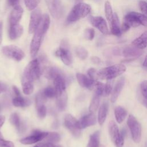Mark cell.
I'll return each instance as SVG.
<instances>
[{
  "instance_id": "cell-1",
  "label": "cell",
  "mask_w": 147,
  "mask_h": 147,
  "mask_svg": "<svg viewBox=\"0 0 147 147\" xmlns=\"http://www.w3.org/2000/svg\"><path fill=\"white\" fill-rule=\"evenodd\" d=\"M49 25V17L47 14H44L42 16L40 22L34 32V35L31 41L30 51L32 57H35L37 54L44 36L48 30Z\"/></svg>"
},
{
  "instance_id": "cell-2",
  "label": "cell",
  "mask_w": 147,
  "mask_h": 147,
  "mask_svg": "<svg viewBox=\"0 0 147 147\" xmlns=\"http://www.w3.org/2000/svg\"><path fill=\"white\" fill-rule=\"evenodd\" d=\"M141 25L147 26V17L139 13L130 12L123 18L121 31L126 32L130 28H136Z\"/></svg>"
},
{
  "instance_id": "cell-3",
  "label": "cell",
  "mask_w": 147,
  "mask_h": 147,
  "mask_svg": "<svg viewBox=\"0 0 147 147\" xmlns=\"http://www.w3.org/2000/svg\"><path fill=\"white\" fill-rule=\"evenodd\" d=\"M126 70V68L123 64H117L97 71V78L98 79L111 80L123 74Z\"/></svg>"
},
{
  "instance_id": "cell-4",
  "label": "cell",
  "mask_w": 147,
  "mask_h": 147,
  "mask_svg": "<svg viewBox=\"0 0 147 147\" xmlns=\"http://www.w3.org/2000/svg\"><path fill=\"white\" fill-rule=\"evenodd\" d=\"M40 62L37 59L31 61L25 67L22 78V82L33 83L38 79L41 75Z\"/></svg>"
},
{
  "instance_id": "cell-5",
  "label": "cell",
  "mask_w": 147,
  "mask_h": 147,
  "mask_svg": "<svg viewBox=\"0 0 147 147\" xmlns=\"http://www.w3.org/2000/svg\"><path fill=\"white\" fill-rule=\"evenodd\" d=\"M91 6L87 3H79L71 9L67 18L68 23L75 22L86 17L91 12Z\"/></svg>"
},
{
  "instance_id": "cell-6",
  "label": "cell",
  "mask_w": 147,
  "mask_h": 147,
  "mask_svg": "<svg viewBox=\"0 0 147 147\" xmlns=\"http://www.w3.org/2000/svg\"><path fill=\"white\" fill-rule=\"evenodd\" d=\"M127 125L130 129L133 141L136 144L139 143L142 134L141 124L133 115L130 114L127 120Z\"/></svg>"
},
{
  "instance_id": "cell-7",
  "label": "cell",
  "mask_w": 147,
  "mask_h": 147,
  "mask_svg": "<svg viewBox=\"0 0 147 147\" xmlns=\"http://www.w3.org/2000/svg\"><path fill=\"white\" fill-rule=\"evenodd\" d=\"M109 132L112 142L116 147H122L124 144V139L120 133L117 124L111 121L109 123Z\"/></svg>"
},
{
  "instance_id": "cell-8",
  "label": "cell",
  "mask_w": 147,
  "mask_h": 147,
  "mask_svg": "<svg viewBox=\"0 0 147 147\" xmlns=\"http://www.w3.org/2000/svg\"><path fill=\"white\" fill-rule=\"evenodd\" d=\"M3 53L7 57L16 61H20L25 57V53L19 47L14 45H6L2 48Z\"/></svg>"
},
{
  "instance_id": "cell-9",
  "label": "cell",
  "mask_w": 147,
  "mask_h": 147,
  "mask_svg": "<svg viewBox=\"0 0 147 147\" xmlns=\"http://www.w3.org/2000/svg\"><path fill=\"white\" fill-rule=\"evenodd\" d=\"M47 6L52 16L56 19L60 18L63 14V7L61 0H45Z\"/></svg>"
},
{
  "instance_id": "cell-10",
  "label": "cell",
  "mask_w": 147,
  "mask_h": 147,
  "mask_svg": "<svg viewBox=\"0 0 147 147\" xmlns=\"http://www.w3.org/2000/svg\"><path fill=\"white\" fill-rule=\"evenodd\" d=\"M55 55L59 57L63 63L69 65L72 63V56L68 48V42L66 41H61L60 48L56 51Z\"/></svg>"
},
{
  "instance_id": "cell-11",
  "label": "cell",
  "mask_w": 147,
  "mask_h": 147,
  "mask_svg": "<svg viewBox=\"0 0 147 147\" xmlns=\"http://www.w3.org/2000/svg\"><path fill=\"white\" fill-rule=\"evenodd\" d=\"M65 126L75 137L80 136L81 131L78 125V120L71 114H67L64 119Z\"/></svg>"
},
{
  "instance_id": "cell-12",
  "label": "cell",
  "mask_w": 147,
  "mask_h": 147,
  "mask_svg": "<svg viewBox=\"0 0 147 147\" xmlns=\"http://www.w3.org/2000/svg\"><path fill=\"white\" fill-rule=\"evenodd\" d=\"M48 133V132L46 131L34 130L31 135L21 139L20 142L25 145L33 144L44 140L47 136Z\"/></svg>"
},
{
  "instance_id": "cell-13",
  "label": "cell",
  "mask_w": 147,
  "mask_h": 147,
  "mask_svg": "<svg viewBox=\"0 0 147 147\" xmlns=\"http://www.w3.org/2000/svg\"><path fill=\"white\" fill-rule=\"evenodd\" d=\"M41 11L39 9H34L32 12L29 25V32L33 33L38 27L41 20Z\"/></svg>"
},
{
  "instance_id": "cell-14",
  "label": "cell",
  "mask_w": 147,
  "mask_h": 147,
  "mask_svg": "<svg viewBox=\"0 0 147 147\" xmlns=\"http://www.w3.org/2000/svg\"><path fill=\"white\" fill-rule=\"evenodd\" d=\"M91 24L93 26L97 28L103 34H107L109 33L108 28L105 20L100 16L91 17L90 18Z\"/></svg>"
},
{
  "instance_id": "cell-15",
  "label": "cell",
  "mask_w": 147,
  "mask_h": 147,
  "mask_svg": "<svg viewBox=\"0 0 147 147\" xmlns=\"http://www.w3.org/2000/svg\"><path fill=\"white\" fill-rule=\"evenodd\" d=\"M55 89L56 91V97L60 96L64 94L65 92V80L64 78L63 74L59 75L53 79Z\"/></svg>"
},
{
  "instance_id": "cell-16",
  "label": "cell",
  "mask_w": 147,
  "mask_h": 147,
  "mask_svg": "<svg viewBox=\"0 0 147 147\" xmlns=\"http://www.w3.org/2000/svg\"><path fill=\"white\" fill-rule=\"evenodd\" d=\"M96 122V116L94 113H90L82 117L78 120V125L80 129L94 125Z\"/></svg>"
},
{
  "instance_id": "cell-17",
  "label": "cell",
  "mask_w": 147,
  "mask_h": 147,
  "mask_svg": "<svg viewBox=\"0 0 147 147\" xmlns=\"http://www.w3.org/2000/svg\"><path fill=\"white\" fill-rule=\"evenodd\" d=\"M76 78L80 86L88 89L94 88L95 80L91 79L89 77L81 73H78L76 74Z\"/></svg>"
},
{
  "instance_id": "cell-18",
  "label": "cell",
  "mask_w": 147,
  "mask_h": 147,
  "mask_svg": "<svg viewBox=\"0 0 147 147\" xmlns=\"http://www.w3.org/2000/svg\"><path fill=\"white\" fill-rule=\"evenodd\" d=\"M23 9L19 5H17L14 7V9L11 12L9 22L10 25H14L16 24H19L20 21L23 14Z\"/></svg>"
},
{
  "instance_id": "cell-19",
  "label": "cell",
  "mask_w": 147,
  "mask_h": 147,
  "mask_svg": "<svg viewBox=\"0 0 147 147\" xmlns=\"http://www.w3.org/2000/svg\"><path fill=\"white\" fill-rule=\"evenodd\" d=\"M125 78L122 77L115 84L114 88H113L112 92H111V98L110 100L112 103H114L117 98H118L123 86L125 84Z\"/></svg>"
},
{
  "instance_id": "cell-20",
  "label": "cell",
  "mask_w": 147,
  "mask_h": 147,
  "mask_svg": "<svg viewBox=\"0 0 147 147\" xmlns=\"http://www.w3.org/2000/svg\"><path fill=\"white\" fill-rule=\"evenodd\" d=\"M23 27L20 24L10 25L9 37L11 40H16L20 37L23 33Z\"/></svg>"
},
{
  "instance_id": "cell-21",
  "label": "cell",
  "mask_w": 147,
  "mask_h": 147,
  "mask_svg": "<svg viewBox=\"0 0 147 147\" xmlns=\"http://www.w3.org/2000/svg\"><path fill=\"white\" fill-rule=\"evenodd\" d=\"M122 53L125 57L133 58L140 56L142 52L141 49H138L132 45V46H129L124 48Z\"/></svg>"
},
{
  "instance_id": "cell-22",
  "label": "cell",
  "mask_w": 147,
  "mask_h": 147,
  "mask_svg": "<svg viewBox=\"0 0 147 147\" xmlns=\"http://www.w3.org/2000/svg\"><path fill=\"white\" fill-rule=\"evenodd\" d=\"M111 32L113 34L119 37L121 35V29L119 26V20L117 13H114L113 18L111 22Z\"/></svg>"
},
{
  "instance_id": "cell-23",
  "label": "cell",
  "mask_w": 147,
  "mask_h": 147,
  "mask_svg": "<svg viewBox=\"0 0 147 147\" xmlns=\"http://www.w3.org/2000/svg\"><path fill=\"white\" fill-rule=\"evenodd\" d=\"M132 45L140 49L145 48L147 47V31L134 40L132 42Z\"/></svg>"
},
{
  "instance_id": "cell-24",
  "label": "cell",
  "mask_w": 147,
  "mask_h": 147,
  "mask_svg": "<svg viewBox=\"0 0 147 147\" xmlns=\"http://www.w3.org/2000/svg\"><path fill=\"white\" fill-rule=\"evenodd\" d=\"M108 110L109 104L107 102L103 103L100 106L98 115V121L100 125H102L105 122L108 113Z\"/></svg>"
},
{
  "instance_id": "cell-25",
  "label": "cell",
  "mask_w": 147,
  "mask_h": 147,
  "mask_svg": "<svg viewBox=\"0 0 147 147\" xmlns=\"http://www.w3.org/2000/svg\"><path fill=\"white\" fill-rule=\"evenodd\" d=\"M139 94L141 103L147 108V80H144L141 83Z\"/></svg>"
},
{
  "instance_id": "cell-26",
  "label": "cell",
  "mask_w": 147,
  "mask_h": 147,
  "mask_svg": "<svg viewBox=\"0 0 147 147\" xmlns=\"http://www.w3.org/2000/svg\"><path fill=\"white\" fill-rule=\"evenodd\" d=\"M127 111L123 107L118 106L114 109V115L115 119L118 123H122L127 116Z\"/></svg>"
},
{
  "instance_id": "cell-27",
  "label": "cell",
  "mask_w": 147,
  "mask_h": 147,
  "mask_svg": "<svg viewBox=\"0 0 147 147\" xmlns=\"http://www.w3.org/2000/svg\"><path fill=\"white\" fill-rule=\"evenodd\" d=\"M12 102L14 106L21 107L28 106L30 104V101L28 98H25L21 95H16V96L13 98Z\"/></svg>"
},
{
  "instance_id": "cell-28",
  "label": "cell",
  "mask_w": 147,
  "mask_h": 147,
  "mask_svg": "<svg viewBox=\"0 0 147 147\" xmlns=\"http://www.w3.org/2000/svg\"><path fill=\"white\" fill-rule=\"evenodd\" d=\"M62 74L63 73L61 72V71L59 69L53 67H48L45 69V71H44L45 76L49 79H53V80L57 76Z\"/></svg>"
},
{
  "instance_id": "cell-29",
  "label": "cell",
  "mask_w": 147,
  "mask_h": 147,
  "mask_svg": "<svg viewBox=\"0 0 147 147\" xmlns=\"http://www.w3.org/2000/svg\"><path fill=\"white\" fill-rule=\"evenodd\" d=\"M100 144V131H96L90 137L87 147H99Z\"/></svg>"
},
{
  "instance_id": "cell-30",
  "label": "cell",
  "mask_w": 147,
  "mask_h": 147,
  "mask_svg": "<svg viewBox=\"0 0 147 147\" xmlns=\"http://www.w3.org/2000/svg\"><path fill=\"white\" fill-rule=\"evenodd\" d=\"M100 96V95L96 93H95V94L94 95L89 107V111H90V113H94L97 110L99 105Z\"/></svg>"
},
{
  "instance_id": "cell-31",
  "label": "cell",
  "mask_w": 147,
  "mask_h": 147,
  "mask_svg": "<svg viewBox=\"0 0 147 147\" xmlns=\"http://www.w3.org/2000/svg\"><path fill=\"white\" fill-rule=\"evenodd\" d=\"M67 103V93L56 98V106L58 109L60 111L64 110L66 107Z\"/></svg>"
},
{
  "instance_id": "cell-32",
  "label": "cell",
  "mask_w": 147,
  "mask_h": 147,
  "mask_svg": "<svg viewBox=\"0 0 147 147\" xmlns=\"http://www.w3.org/2000/svg\"><path fill=\"white\" fill-rule=\"evenodd\" d=\"M44 140H45V142L55 144L60 141V136L56 132H49Z\"/></svg>"
},
{
  "instance_id": "cell-33",
  "label": "cell",
  "mask_w": 147,
  "mask_h": 147,
  "mask_svg": "<svg viewBox=\"0 0 147 147\" xmlns=\"http://www.w3.org/2000/svg\"><path fill=\"white\" fill-rule=\"evenodd\" d=\"M9 120L10 123L13 125H14L18 130H20L21 129V124L20 119L17 113H13L10 115Z\"/></svg>"
},
{
  "instance_id": "cell-34",
  "label": "cell",
  "mask_w": 147,
  "mask_h": 147,
  "mask_svg": "<svg viewBox=\"0 0 147 147\" xmlns=\"http://www.w3.org/2000/svg\"><path fill=\"white\" fill-rule=\"evenodd\" d=\"M105 15L107 20L110 23L113 20L114 14L113 13V10H112L111 4L109 1H106L105 2Z\"/></svg>"
},
{
  "instance_id": "cell-35",
  "label": "cell",
  "mask_w": 147,
  "mask_h": 147,
  "mask_svg": "<svg viewBox=\"0 0 147 147\" xmlns=\"http://www.w3.org/2000/svg\"><path fill=\"white\" fill-rule=\"evenodd\" d=\"M75 52L77 56L82 60L86 59L88 56L87 51L84 48L80 46L76 47L75 49Z\"/></svg>"
},
{
  "instance_id": "cell-36",
  "label": "cell",
  "mask_w": 147,
  "mask_h": 147,
  "mask_svg": "<svg viewBox=\"0 0 147 147\" xmlns=\"http://www.w3.org/2000/svg\"><path fill=\"white\" fill-rule=\"evenodd\" d=\"M22 91L26 95H30L33 91V84L30 82H22Z\"/></svg>"
},
{
  "instance_id": "cell-37",
  "label": "cell",
  "mask_w": 147,
  "mask_h": 147,
  "mask_svg": "<svg viewBox=\"0 0 147 147\" xmlns=\"http://www.w3.org/2000/svg\"><path fill=\"white\" fill-rule=\"evenodd\" d=\"M47 98L44 95L42 91L39 92L36 96V107H38L40 106L44 105L46 101Z\"/></svg>"
},
{
  "instance_id": "cell-38",
  "label": "cell",
  "mask_w": 147,
  "mask_h": 147,
  "mask_svg": "<svg viewBox=\"0 0 147 147\" xmlns=\"http://www.w3.org/2000/svg\"><path fill=\"white\" fill-rule=\"evenodd\" d=\"M42 92L47 98H52L56 96L55 89L51 86L46 87L44 90H42Z\"/></svg>"
},
{
  "instance_id": "cell-39",
  "label": "cell",
  "mask_w": 147,
  "mask_h": 147,
  "mask_svg": "<svg viewBox=\"0 0 147 147\" xmlns=\"http://www.w3.org/2000/svg\"><path fill=\"white\" fill-rule=\"evenodd\" d=\"M40 0H24L25 4L29 10H34L37 6Z\"/></svg>"
},
{
  "instance_id": "cell-40",
  "label": "cell",
  "mask_w": 147,
  "mask_h": 147,
  "mask_svg": "<svg viewBox=\"0 0 147 147\" xmlns=\"http://www.w3.org/2000/svg\"><path fill=\"white\" fill-rule=\"evenodd\" d=\"M37 111V115L38 117L41 119H43L45 117L46 114H47V109L45 106V105L40 106L36 108Z\"/></svg>"
},
{
  "instance_id": "cell-41",
  "label": "cell",
  "mask_w": 147,
  "mask_h": 147,
  "mask_svg": "<svg viewBox=\"0 0 147 147\" xmlns=\"http://www.w3.org/2000/svg\"><path fill=\"white\" fill-rule=\"evenodd\" d=\"M95 36V31L92 28H87L84 31V37L88 40H92Z\"/></svg>"
},
{
  "instance_id": "cell-42",
  "label": "cell",
  "mask_w": 147,
  "mask_h": 147,
  "mask_svg": "<svg viewBox=\"0 0 147 147\" xmlns=\"http://www.w3.org/2000/svg\"><path fill=\"white\" fill-rule=\"evenodd\" d=\"M113 90V87L111 85V83L110 82H107L105 86L104 92H103V96H107L110 94H111Z\"/></svg>"
},
{
  "instance_id": "cell-43",
  "label": "cell",
  "mask_w": 147,
  "mask_h": 147,
  "mask_svg": "<svg viewBox=\"0 0 147 147\" xmlns=\"http://www.w3.org/2000/svg\"><path fill=\"white\" fill-rule=\"evenodd\" d=\"M87 74L88 77L94 80H97V71L93 68H90L87 71Z\"/></svg>"
},
{
  "instance_id": "cell-44",
  "label": "cell",
  "mask_w": 147,
  "mask_h": 147,
  "mask_svg": "<svg viewBox=\"0 0 147 147\" xmlns=\"http://www.w3.org/2000/svg\"><path fill=\"white\" fill-rule=\"evenodd\" d=\"M139 7L143 14L147 17V2L144 1H140L139 2Z\"/></svg>"
},
{
  "instance_id": "cell-45",
  "label": "cell",
  "mask_w": 147,
  "mask_h": 147,
  "mask_svg": "<svg viewBox=\"0 0 147 147\" xmlns=\"http://www.w3.org/2000/svg\"><path fill=\"white\" fill-rule=\"evenodd\" d=\"M0 147H14V143L0 138Z\"/></svg>"
},
{
  "instance_id": "cell-46",
  "label": "cell",
  "mask_w": 147,
  "mask_h": 147,
  "mask_svg": "<svg viewBox=\"0 0 147 147\" xmlns=\"http://www.w3.org/2000/svg\"><path fill=\"white\" fill-rule=\"evenodd\" d=\"M40 147H62L60 145H54L53 143L51 142H45L44 143L40 144L38 145Z\"/></svg>"
},
{
  "instance_id": "cell-47",
  "label": "cell",
  "mask_w": 147,
  "mask_h": 147,
  "mask_svg": "<svg viewBox=\"0 0 147 147\" xmlns=\"http://www.w3.org/2000/svg\"><path fill=\"white\" fill-rule=\"evenodd\" d=\"M7 86L5 83L0 82V94L6 91L7 90Z\"/></svg>"
},
{
  "instance_id": "cell-48",
  "label": "cell",
  "mask_w": 147,
  "mask_h": 147,
  "mask_svg": "<svg viewBox=\"0 0 147 147\" xmlns=\"http://www.w3.org/2000/svg\"><path fill=\"white\" fill-rule=\"evenodd\" d=\"M7 2L10 6L14 7V6L18 5L19 0H7Z\"/></svg>"
},
{
  "instance_id": "cell-49",
  "label": "cell",
  "mask_w": 147,
  "mask_h": 147,
  "mask_svg": "<svg viewBox=\"0 0 147 147\" xmlns=\"http://www.w3.org/2000/svg\"><path fill=\"white\" fill-rule=\"evenodd\" d=\"M91 61H92L93 63H94V64H98V63H99L100 61L99 58L98 57H96V56H93V57H92L91 58Z\"/></svg>"
},
{
  "instance_id": "cell-50",
  "label": "cell",
  "mask_w": 147,
  "mask_h": 147,
  "mask_svg": "<svg viewBox=\"0 0 147 147\" xmlns=\"http://www.w3.org/2000/svg\"><path fill=\"white\" fill-rule=\"evenodd\" d=\"M13 91H14V94H16V95H20V90H18V88L16 86H13Z\"/></svg>"
},
{
  "instance_id": "cell-51",
  "label": "cell",
  "mask_w": 147,
  "mask_h": 147,
  "mask_svg": "<svg viewBox=\"0 0 147 147\" xmlns=\"http://www.w3.org/2000/svg\"><path fill=\"white\" fill-rule=\"evenodd\" d=\"M2 40V23L0 22V45Z\"/></svg>"
},
{
  "instance_id": "cell-52",
  "label": "cell",
  "mask_w": 147,
  "mask_h": 147,
  "mask_svg": "<svg viewBox=\"0 0 147 147\" xmlns=\"http://www.w3.org/2000/svg\"><path fill=\"white\" fill-rule=\"evenodd\" d=\"M5 121V118L3 115H0V127L2 126Z\"/></svg>"
},
{
  "instance_id": "cell-53",
  "label": "cell",
  "mask_w": 147,
  "mask_h": 147,
  "mask_svg": "<svg viewBox=\"0 0 147 147\" xmlns=\"http://www.w3.org/2000/svg\"><path fill=\"white\" fill-rule=\"evenodd\" d=\"M142 65H143L144 67L147 68V55L146 56V57H145V60H144V62H143Z\"/></svg>"
},
{
  "instance_id": "cell-54",
  "label": "cell",
  "mask_w": 147,
  "mask_h": 147,
  "mask_svg": "<svg viewBox=\"0 0 147 147\" xmlns=\"http://www.w3.org/2000/svg\"><path fill=\"white\" fill-rule=\"evenodd\" d=\"M34 147H40L38 145H36V146H34Z\"/></svg>"
},
{
  "instance_id": "cell-55",
  "label": "cell",
  "mask_w": 147,
  "mask_h": 147,
  "mask_svg": "<svg viewBox=\"0 0 147 147\" xmlns=\"http://www.w3.org/2000/svg\"><path fill=\"white\" fill-rule=\"evenodd\" d=\"M78 1H82V0H77Z\"/></svg>"
},
{
  "instance_id": "cell-56",
  "label": "cell",
  "mask_w": 147,
  "mask_h": 147,
  "mask_svg": "<svg viewBox=\"0 0 147 147\" xmlns=\"http://www.w3.org/2000/svg\"><path fill=\"white\" fill-rule=\"evenodd\" d=\"M0 109H1V105H0Z\"/></svg>"
}]
</instances>
